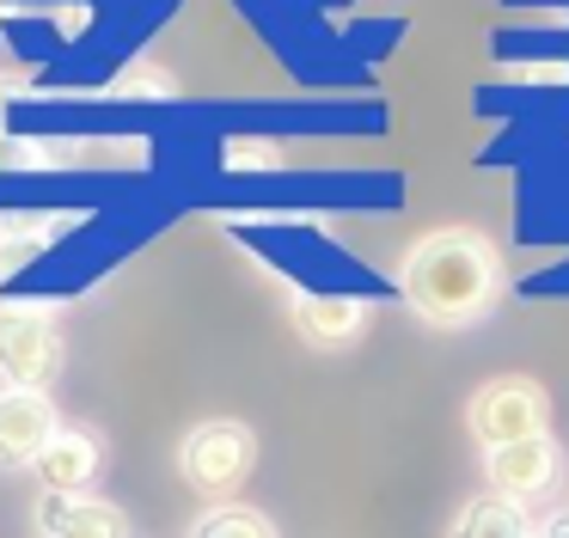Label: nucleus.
<instances>
[{
  "mask_svg": "<svg viewBox=\"0 0 569 538\" xmlns=\"http://www.w3.org/2000/svg\"><path fill=\"white\" fill-rule=\"evenodd\" d=\"M398 288L417 306L429 325H478L496 300H502V257L483 232L471 227H441L429 239L410 245L405 269H398Z\"/></svg>",
  "mask_w": 569,
  "mask_h": 538,
  "instance_id": "obj_1",
  "label": "nucleus"
},
{
  "mask_svg": "<svg viewBox=\"0 0 569 538\" xmlns=\"http://www.w3.org/2000/svg\"><path fill=\"white\" fill-rule=\"evenodd\" d=\"M251 465H258V435H251L246 422H233V416L197 422L184 435V447H178V471H184V484L197 489V496H214V501L233 496V489L251 477Z\"/></svg>",
  "mask_w": 569,
  "mask_h": 538,
  "instance_id": "obj_2",
  "label": "nucleus"
},
{
  "mask_svg": "<svg viewBox=\"0 0 569 538\" xmlns=\"http://www.w3.org/2000/svg\"><path fill=\"white\" fill-rule=\"evenodd\" d=\"M466 422H471V435H478L483 452L515 447V440H532V435L551 428V398H545V386H532L527 373H502V379L471 391Z\"/></svg>",
  "mask_w": 569,
  "mask_h": 538,
  "instance_id": "obj_3",
  "label": "nucleus"
},
{
  "mask_svg": "<svg viewBox=\"0 0 569 538\" xmlns=\"http://www.w3.org/2000/svg\"><path fill=\"white\" fill-rule=\"evenodd\" d=\"M62 373V325L43 306H0V379L13 391H43Z\"/></svg>",
  "mask_w": 569,
  "mask_h": 538,
  "instance_id": "obj_4",
  "label": "nucleus"
},
{
  "mask_svg": "<svg viewBox=\"0 0 569 538\" xmlns=\"http://www.w3.org/2000/svg\"><path fill=\"white\" fill-rule=\"evenodd\" d=\"M557 477H563V447L551 435H532V440H515V447L483 452V484H490V496L520 501V508L551 496Z\"/></svg>",
  "mask_w": 569,
  "mask_h": 538,
  "instance_id": "obj_5",
  "label": "nucleus"
},
{
  "mask_svg": "<svg viewBox=\"0 0 569 538\" xmlns=\"http://www.w3.org/2000/svg\"><path fill=\"white\" fill-rule=\"evenodd\" d=\"M56 404L43 391H0V471H31L38 452L56 440Z\"/></svg>",
  "mask_w": 569,
  "mask_h": 538,
  "instance_id": "obj_6",
  "label": "nucleus"
},
{
  "mask_svg": "<svg viewBox=\"0 0 569 538\" xmlns=\"http://www.w3.org/2000/svg\"><path fill=\"white\" fill-rule=\"evenodd\" d=\"M99 459H104V447L92 428H56V440L38 452L31 471H38L43 496H87V484L99 477Z\"/></svg>",
  "mask_w": 569,
  "mask_h": 538,
  "instance_id": "obj_7",
  "label": "nucleus"
},
{
  "mask_svg": "<svg viewBox=\"0 0 569 538\" xmlns=\"http://www.w3.org/2000/svg\"><path fill=\"white\" fill-rule=\"evenodd\" d=\"M38 532L43 538H129V514L104 496H43Z\"/></svg>",
  "mask_w": 569,
  "mask_h": 538,
  "instance_id": "obj_8",
  "label": "nucleus"
},
{
  "mask_svg": "<svg viewBox=\"0 0 569 538\" xmlns=\"http://www.w3.org/2000/svg\"><path fill=\"white\" fill-rule=\"evenodd\" d=\"M295 330L307 337V349H349V342L368 330V306L361 300H343V293H300L295 300Z\"/></svg>",
  "mask_w": 569,
  "mask_h": 538,
  "instance_id": "obj_9",
  "label": "nucleus"
},
{
  "mask_svg": "<svg viewBox=\"0 0 569 538\" xmlns=\"http://www.w3.org/2000/svg\"><path fill=\"white\" fill-rule=\"evenodd\" d=\"M539 526L527 520L520 501H502V496H478L453 514V532L447 538H532Z\"/></svg>",
  "mask_w": 569,
  "mask_h": 538,
  "instance_id": "obj_10",
  "label": "nucleus"
},
{
  "mask_svg": "<svg viewBox=\"0 0 569 538\" xmlns=\"http://www.w3.org/2000/svg\"><path fill=\"white\" fill-rule=\"evenodd\" d=\"M190 538H282V532H276L270 514L246 508V501H214L209 514H197Z\"/></svg>",
  "mask_w": 569,
  "mask_h": 538,
  "instance_id": "obj_11",
  "label": "nucleus"
},
{
  "mask_svg": "<svg viewBox=\"0 0 569 538\" xmlns=\"http://www.w3.org/2000/svg\"><path fill=\"white\" fill-rule=\"evenodd\" d=\"M539 538H569V514H551V520L539 526Z\"/></svg>",
  "mask_w": 569,
  "mask_h": 538,
  "instance_id": "obj_12",
  "label": "nucleus"
},
{
  "mask_svg": "<svg viewBox=\"0 0 569 538\" xmlns=\"http://www.w3.org/2000/svg\"><path fill=\"white\" fill-rule=\"evenodd\" d=\"M532 538H539V532H532Z\"/></svg>",
  "mask_w": 569,
  "mask_h": 538,
  "instance_id": "obj_13",
  "label": "nucleus"
},
{
  "mask_svg": "<svg viewBox=\"0 0 569 538\" xmlns=\"http://www.w3.org/2000/svg\"><path fill=\"white\" fill-rule=\"evenodd\" d=\"M563 514H569V508H563Z\"/></svg>",
  "mask_w": 569,
  "mask_h": 538,
  "instance_id": "obj_14",
  "label": "nucleus"
}]
</instances>
